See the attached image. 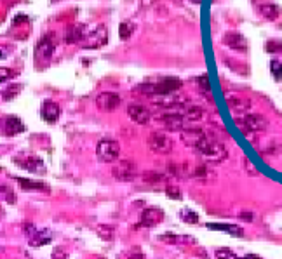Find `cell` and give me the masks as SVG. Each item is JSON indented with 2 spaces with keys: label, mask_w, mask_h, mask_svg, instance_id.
I'll return each instance as SVG.
<instances>
[{
  "label": "cell",
  "mask_w": 282,
  "mask_h": 259,
  "mask_svg": "<svg viewBox=\"0 0 282 259\" xmlns=\"http://www.w3.org/2000/svg\"><path fill=\"white\" fill-rule=\"evenodd\" d=\"M128 117L133 120V122L140 124V126H144V124L150 122V110L144 108L141 105H129L128 106Z\"/></svg>",
  "instance_id": "obj_13"
},
{
  "label": "cell",
  "mask_w": 282,
  "mask_h": 259,
  "mask_svg": "<svg viewBox=\"0 0 282 259\" xmlns=\"http://www.w3.org/2000/svg\"><path fill=\"white\" fill-rule=\"evenodd\" d=\"M207 228L220 230V232L230 233V235H234V237H242V230L239 228V226H235V225H213V223H209V225H207Z\"/></svg>",
  "instance_id": "obj_23"
},
{
  "label": "cell",
  "mask_w": 282,
  "mask_h": 259,
  "mask_svg": "<svg viewBox=\"0 0 282 259\" xmlns=\"http://www.w3.org/2000/svg\"><path fill=\"white\" fill-rule=\"evenodd\" d=\"M204 115H206V110L195 105H188L185 108V112H183V117H185L186 120H200L204 119Z\"/></svg>",
  "instance_id": "obj_21"
},
{
  "label": "cell",
  "mask_w": 282,
  "mask_h": 259,
  "mask_svg": "<svg viewBox=\"0 0 282 259\" xmlns=\"http://www.w3.org/2000/svg\"><path fill=\"white\" fill-rule=\"evenodd\" d=\"M267 51H269V52H279V51H282V42H277V40L267 42Z\"/></svg>",
  "instance_id": "obj_35"
},
{
  "label": "cell",
  "mask_w": 282,
  "mask_h": 259,
  "mask_svg": "<svg viewBox=\"0 0 282 259\" xmlns=\"http://www.w3.org/2000/svg\"><path fill=\"white\" fill-rule=\"evenodd\" d=\"M227 105H228V108L235 113H248L249 110H251L253 103L249 101V99L242 98V96L232 94V96H227Z\"/></svg>",
  "instance_id": "obj_16"
},
{
  "label": "cell",
  "mask_w": 282,
  "mask_h": 259,
  "mask_svg": "<svg viewBox=\"0 0 282 259\" xmlns=\"http://www.w3.org/2000/svg\"><path fill=\"white\" fill-rule=\"evenodd\" d=\"M107 42H108V28L103 26V24H100V26H96L89 35H87L82 47L84 49H100V47H103Z\"/></svg>",
  "instance_id": "obj_7"
},
{
  "label": "cell",
  "mask_w": 282,
  "mask_h": 259,
  "mask_svg": "<svg viewBox=\"0 0 282 259\" xmlns=\"http://www.w3.org/2000/svg\"><path fill=\"white\" fill-rule=\"evenodd\" d=\"M17 184H19L23 190H38V191H47L49 190L44 183H35V181L24 179V177H17Z\"/></svg>",
  "instance_id": "obj_24"
},
{
  "label": "cell",
  "mask_w": 282,
  "mask_h": 259,
  "mask_svg": "<svg viewBox=\"0 0 282 259\" xmlns=\"http://www.w3.org/2000/svg\"><path fill=\"white\" fill-rule=\"evenodd\" d=\"M260 12H262L267 19H277L281 14V9L276 3H262V5H260Z\"/></svg>",
  "instance_id": "obj_22"
},
{
  "label": "cell",
  "mask_w": 282,
  "mask_h": 259,
  "mask_svg": "<svg viewBox=\"0 0 282 259\" xmlns=\"http://www.w3.org/2000/svg\"><path fill=\"white\" fill-rule=\"evenodd\" d=\"M193 150H195L197 153L202 155V157H206V160L213 162V164H221V162L228 157L227 148H225L218 139H214L211 134H206Z\"/></svg>",
  "instance_id": "obj_2"
},
{
  "label": "cell",
  "mask_w": 282,
  "mask_h": 259,
  "mask_svg": "<svg viewBox=\"0 0 282 259\" xmlns=\"http://www.w3.org/2000/svg\"><path fill=\"white\" fill-rule=\"evenodd\" d=\"M98 235L105 240H110L112 237H114V228H112V226H105V225L98 226Z\"/></svg>",
  "instance_id": "obj_29"
},
{
  "label": "cell",
  "mask_w": 282,
  "mask_h": 259,
  "mask_svg": "<svg viewBox=\"0 0 282 259\" xmlns=\"http://www.w3.org/2000/svg\"><path fill=\"white\" fill-rule=\"evenodd\" d=\"M164 221V212L162 209L157 207H148L141 212V218H140V225L141 226H146V228H151V226H157L158 223Z\"/></svg>",
  "instance_id": "obj_11"
},
{
  "label": "cell",
  "mask_w": 282,
  "mask_h": 259,
  "mask_svg": "<svg viewBox=\"0 0 282 259\" xmlns=\"http://www.w3.org/2000/svg\"><path fill=\"white\" fill-rule=\"evenodd\" d=\"M96 106L101 110V112H114L121 106L122 99L119 94L115 92H101V94L96 96Z\"/></svg>",
  "instance_id": "obj_8"
},
{
  "label": "cell",
  "mask_w": 282,
  "mask_h": 259,
  "mask_svg": "<svg viewBox=\"0 0 282 259\" xmlns=\"http://www.w3.org/2000/svg\"><path fill=\"white\" fill-rule=\"evenodd\" d=\"M183 82L176 77H162V79H150L146 82L140 84L138 92L146 96H167L172 92L179 91Z\"/></svg>",
  "instance_id": "obj_1"
},
{
  "label": "cell",
  "mask_w": 282,
  "mask_h": 259,
  "mask_svg": "<svg viewBox=\"0 0 282 259\" xmlns=\"http://www.w3.org/2000/svg\"><path fill=\"white\" fill-rule=\"evenodd\" d=\"M216 259H239L237 256L234 254V251L230 249H225V247H221V249H216Z\"/></svg>",
  "instance_id": "obj_28"
},
{
  "label": "cell",
  "mask_w": 282,
  "mask_h": 259,
  "mask_svg": "<svg viewBox=\"0 0 282 259\" xmlns=\"http://www.w3.org/2000/svg\"><path fill=\"white\" fill-rule=\"evenodd\" d=\"M179 218H181L183 223H188V225L199 223V216H197L193 211H190V209H183V211L179 212Z\"/></svg>",
  "instance_id": "obj_25"
},
{
  "label": "cell",
  "mask_w": 282,
  "mask_h": 259,
  "mask_svg": "<svg viewBox=\"0 0 282 259\" xmlns=\"http://www.w3.org/2000/svg\"><path fill=\"white\" fill-rule=\"evenodd\" d=\"M24 232H26L28 239H30V246L33 247L45 246V244L51 240V232H49V230H38L37 226L33 225H26Z\"/></svg>",
  "instance_id": "obj_9"
},
{
  "label": "cell",
  "mask_w": 282,
  "mask_h": 259,
  "mask_svg": "<svg viewBox=\"0 0 282 259\" xmlns=\"http://www.w3.org/2000/svg\"><path fill=\"white\" fill-rule=\"evenodd\" d=\"M242 259H260V258L255 256V254H249V256H246V258H242Z\"/></svg>",
  "instance_id": "obj_38"
},
{
  "label": "cell",
  "mask_w": 282,
  "mask_h": 259,
  "mask_svg": "<svg viewBox=\"0 0 282 259\" xmlns=\"http://www.w3.org/2000/svg\"><path fill=\"white\" fill-rule=\"evenodd\" d=\"M112 176L117 181H122V183H129L133 181L136 176H138V171H136V164L129 158H122V160H117L112 167Z\"/></svg>",
  "instance_id": "obj_4"
},
{
  "label": "cell",
  "mask_w": 282,
  "mask_h": 259,
  "mask_svg": "<svg viewBox=\"0 0 282 259\" xmlns=\"http://www.w3.org/2000/svg\"><path fill=\"white\" fill-rule=\"evenodd\" d=\"M87 28L84 24H72L68 28V33H66V42L68 44H77V42H82L86 40L87 37Z\"/></svg>",
  "instance_id": "obj_18"
},
{
  "label": "cell",
  "mask_w": 282,
  "mask_h": 259,
  "mask_svg": "<svg viewBox=\"0 0 282 259\" xmlns=\"http://www.w3.org/2000/svg\"><path fill=\"white\" fill-rule=\"evenodd\" d=\"M19 91H21V86H12V87H9V91H3L2 92V98L3 99H12Z\"/></svg>",
  "instance_id": "obj_34"
},
{
  "label": "cell",
  "mask_w": 282,
  "mask_h": 259,
  "mask_svg": "<svg viewBox=\"0 0 282 259\" xmlns=\"http://www.w3.org/2000/svg\"><path fill=\"white\" fill-rule=\"evenodd\" d=\"M133 31H135V24H133L131 21H124V23L121 24V38L122 40L131 38Z\"/></svg>",
  "instance_id": "obj_26"
},
{
  "label": "cell",
  "mask_w": 282,
  "mask_h": 259,
  "mask_svg": "<svg viewBox=\"0 0 282 259\" xmlns=\"http://www.w3.org/2000/svg\"><path fill=\"white\" fill-rule=\"evenodd\" d=\"M2 126H3V134H5V136H17V134L24 132V124L14 115L5 117Z\"/></svg>",
  "instance_id": "obj_17"
},
{
  "label": "cell",
  "mask_w": 282,
  "mask_h": 259,
  "mask_svg": "<svg viewBox=\"0 0 282 259\" xmlns=\"http://www.w3.org/2000/svg\"><path fill=\"white\" fill-rule=\"evenodd\" d=\"M223 44L227 45V47L234 49V51H239V52L248 51V40H246L239 31H228V33H225Z\"/></svg>",
  "instance_id": "obj_12"
},
{
  "label": "cell",
  "mask_w": 282,
  "mask_h": 259,
  "mask_svg": "<svg viewBox=\"0 0 282 259\" xmlns=\"http://www.w3.org/2000/svg\"><path fill=\"white\" fill-rule=\"evenodd\" d=\"M162 124H164L165 129L169 130H185V117L179 115V113H165L160 117Z\"/></svg>",
  "instance_id": "obj_15"
},
{
  "label": "cell",
  "mask_w": 282,
  "mask_h": 259,
  "mask_svg": "<svg viewBox=\"0 0 282 259\" xmlns=\"http://www.w3.org/2000/svg\"><path fill=\"white\" fill-rule=\"evenodd\" d=\"M204 136H206V132H204L202 129H185L181 132L183 143H185L186 146H190V148H195L197 144H199V141L202 139Z\"/></svg>",
  "instance_id": "obj_19"
},
{
  "label": "cell",
  "mask_w": 282,
  "mask_h": 259,
  "mask_svg": "<svg viewBox=\"0 0 282 259\" xmlns=\"http://www.w3.org/2000/svg\"><path fill=\"white\" fill-rule=\"evenodd\" d=\"M96 155L101 162H117L121 155V146L114 139H101L96 146Z\"/></svg>",
  "instance_id": "obj_5"
},
{
  "label": "cell",
  "mask_w": 282,
  "mask_h": 259,
  "mask_svg": "<svg viewBox=\"0 0 282 259\" xmlns=\"http://www.w3.org/2000/svg\"><path fill=\"white\" fill-rule=\"evenodd\" d=\"M270 72H272L276 80H282V65L279 59H272V61H270Z\"/></svg>",
  "instance_id": "obj_27"
},
{
  "label": "cell",
  "mask_w": 282,
  "mask_h": 259,
  "mask_svg": "<svg viewBox=\"0 0 282 259\" xmlns=\"http://www.w3.org/2000/svg\"><path fill=\"white\" fill-rule=\"evenodd\" d=\"M148 146H150L151 151L158 155H167L172 151V139L164 132H151L150 137H148Z\"/></svg>",
  "instance_id": "obj_6"
},
{
  "label": "cell",
  "mask_w": 282,
  "mask_h": 259,
  "mask_svg": "<svg viewBox=\"0 0 282 259\" xmlns=\"http://www.w3.org/2000/svg\"><path fill=\"white\" fill-rule=\"evenodd\" d=\"M241 219H242V221H253V214H251V212H242Z\"/></svg>",
  "instance_id": "obj_37"
},
{
  "label": "cell",
  "mask_w": 282,
  "mask_h": 259,
  "mask_svg": "<svg viewBox=\"0 0 282 259\" xmlns=\"http://www.w3.org/2000/svg\"><path fill=\"white\" fill-rule=\"evenodd\" d=\"M235 124L241 129V132L246 134V136L265 132L269 129V120L263 115H260V113H248L242 120H235Z\"/></svg>",
  "instance_id": "obj_3"
},
{
  "label": "cell",
  "mask_w": 282,
  "mask_h": 259,
  "mask_svg": "<svg viewBox=\"0 0 282 259\" xmlns=\"http://www.w3.org/2000/svg\"><path fill=\"white\" fill-rule=\"evenodd\" d=\"M52 52H54V42H52V38L49 35L47 37H42L38 40L37 47H35V59L40 63H47L51 59Z\"/></svg>",
  "instance_id": "obj_10"
},
{
  "label": "cell",
  "mask_w": 282,
  "mask_h": 259,
  "mask_svg": "<svg viewBox=\"0 0 282 259\" xmlns=\"http://www.w3.org/2000/svg\"><path fill=\"white\" fill-rule=\"evenodd\" d=\"M165 176L160 172H155V171H150L144 174V181H148V183H160V181H164Z\"/></svg>",
  "instance_id": "obj_30"
},
{
  "label": "cell",
  "mask_w": 282,
  "mask_h": 259,
  "mask_svg": "<svg viewBox=\"0 0 282 259\" xmlns=\"http://www.w3.org/2000/svg\"><path fill=\"white\" fill-rule=\"evenodd\" d=\"M14 162H16L17 165H21V167H24L26 171H30V172H38V174L45 172L44 164H42V160L37 157H30V158H26L24 162H21V160H14Z\"/></svg>",
  "instance_id": "obj_20"
},
{
  "label": "cell",
  "mask_w": 282,
  "mask_h": 259,
  "mask_svg": "<svg viewBox=\"0 0 282 259\" xmlns=\"http://www.w3.org/2000/svg\"><path fill=\"white\" fill-rule=\"evenodd\" d=\"M195 82L199 84V89H200V91H204V92H206V94H209V92H211L209 79H207L206 75H202V77H197V79H195Z\"/></svg>",
  "instance_id": "obj_32"
},
{
  "label": "cell",
  "mask_w": 282,
  "mask_h": 259,
  "mask_svg": "<svg viewBox=\"0 0 282 259\" xmlns=\"http://www.w3.org/2000/svg\"><path fill=\"white\" fill-rule=\"evenodd\" d=\"M40 115L42 119H44V122L47 124H56L59 119V106L58 103L51 101V99H47V101L42 103V108H40Z\"/></svg>",
  "instance_id": "obj_14"
},
{
  "label": "cell",
  "mask_w": 282,
  "mask_h": 259,
  "mask_svg": "<svg viewBox=\"0 0 282 259\" xmlns=\"http://www.w3.org/2000/svg\"><path fill=\"white\" fill-rule=\"evenodd\" d=\"M165 193H167L169 198H174V200H179V198H181V191H179L178 186H167L165 188Z\"/></svg>",
  "instance_id": "obj_33"
},
{
  "label": "cell",
  "mask_w": 282,
  "mask_h": 259,
  "mask_svg": "<svg viewBox=\"0 0 282 259\" xmlns=\"http://www.w3.org/2000/svg\"><path fill=\"white\" fill-rule=\"evenodd\" d=\"M12 77H14L12 70H9V68H2V70H0V80H2V82H5L7 79H12Z\"/></svg>",
  "instance_id": "obj_36"
},
{
  "label": "cell",
  "mask_w": 282,
  "mask_h": 259,
  "mask_svg": "<svg viewBox=\"0 0 282 259\" xmlns=\"http://www.w3.org/2000/svg\"><path fill=\"white\" fill-rule=\"evenodd\" d=\"M162 240H171L169 244H188V242H192L190 237H178V235H164L162 237Z\"/></svg>",
  "instance_id": "obj_31"
}]
</instances>
